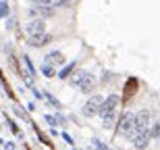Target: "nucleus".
<instances>
[{
	"instance_id": "f257e3e1",
	"label": "nucleus",
	"mask_w": 160,
	"mask_h": 150,
	"mask_svg": "<svg viewBox=\"0 0 160 150\" xmlns=\"http://www.w3.org/2000/svg\"><path fill=\"white\" fill-rule=\"evenodd\" d=\"M150 119H152V113H150L148 108H142V111L135 115V123H133V129H131V132L127 133L125 138L133 140L137 133L142 132V129H148V127H150Z\"/></svg>"
},
{
	"instance_id": "f03ea898",
	"label": "nucleus",
	"mask_w": 160,
	"mask_h": 150,
	"mask_svg": "<svg viewBox=\"0 0 160 150\" xmlns=\"http://www.w3.org/2000/svg\"><path fill=\"white\" fill-rule=\"evenodd\" d=\"M133 123H135V115L133 113H125L119 119V125H117V136H127V133L133 129Z\"/></svg>"
},
{
	"instance_id": "7ed1b4c3",
	"label": "nucleus",
	"mask_w": 160,
	"mask_h": 150,
	"mask_svg": "<svg viewBox=\"0 0 160 150\" xmlns=\"http://www.w3.org/2000/svg\"><path fill=\"white\" fill-rule=\"evenodd\" d=\"M102 102H104V98L102 96H89V100L83 104V111L81 113L85 115V117H94V115H98V111H100V106H102Z\"/></svg>"
},
{
	"instance_id": "20e7f679",
	"label": "nucleus",
	"mask_w": 160,
	"mask_h": 150,
	"mask_svg": "<svg viewBox=\"0 0 160 150\" xmlns=\"http://www.w3.org/2000/svg\"><path fill=\"white\" fill-rule=\"evenodd\" d=\"M25 34H27L29 38L46 34V21H44V19H31L29 23L25 25Z\"/></svg>"
},
{
	"instance_id": "39448f33",
	"label": "nucleus",
	"mask_w": 160,
	"mask_h": 150,
	"mask_svg": "<svg viewBox=\"0 0 160 150\" xmlns=\"http://www.w3.org/2000/svg\"><path fill=\"white\" fill-rule=\"evenodd\" d=\"M27 15L33 19H46V17H52L54 15V8L52 6H42V4H33L27 11Z\"/></svg>"
},
{
	"instance_id": "423d86ee",
	"label": "nucleus",
	"mask_w": 160,
	"mask_h": 150,
	"mask_svg": "<svg viewBox=\"0 0 160 150\" xmlns=\"http://www.w3.org/2000/svg\"><path fill=\"white\" fill-rule=\"evenodd\" d=\"M150 140H152V136H150V127H148V129H142L131 142H133V146H135L137 150H146L148 144H150Z\"/></svg>"
},
{
	"instance_id": "0eeeda50",
	"label": "nucleus",
	"mask_w": 160,
	"mask_h": 150,
	"mask_svg": "<svg viewBox=\"0 0 160 150\" xmlns=\"http://www.w3.org/2000/svg\"><path fill=\"white\" fill-rule=\"evenodd\" d=\"M119 102H121V98L117 96V94H110L106 100L102 102V106H100V111H98V115H104V113H112V111H117Z\"/></svg>"
},
{
	"instance_id": "6e6552de",
	"label": "nucleus",
	"mask_w": 160,
	"mask_h": 150,
	"mask_svg": "<svg viewBox=\"0 0 160 150\" xmlns=\"http://www.w3.org/2000/svg\"><path fill=\"white\" fill-rule=\"evenodd\" d=\"M44 63H48V65H52V67H62L65 65V54L58 52V50H52V52H48L44 56Z\"/></svg>"
},
{
	"instance_id": "1a4fd4ad",
	"label": "nucleus",
	"mask_w": 160,
	"mask_h": 150,
	"mask_svg": "<svg viewBox=\"0 0 160 150\" xmlns=\"http://www.w3.org/2000/svg\"><path fill=\"white\" fill-rule=\"evenodd\" d=\"M52 42V36L50 34H42V36H33L29 38V46H33V48H44V46H48V44Z\"/></svg>"
},
{
	"instance_id": "9d476101",
	"label": "nucleus",
	"mask_w": 160,
	"mask_h": 150,
	"mask_svg": "<svg viewBox=\"0 0 160 150\" xmlns=\"http://www.w3.org/2000/svg\"><path fill=\"white\" fill-rule=\"evenodd\" d=\"M94 88H96V79H94L92 73H88V75L83 77V81L79 84V90H81L83 94H89V92H94Z\"/></svg>"
},
{
	"instance_id": "9b49d317",
	"label": "nucleus",
	"mask_w": 160,
	"mask_h": 150,
	"mask_svg": "<svg viewBox=\"0 0 160 150\" xmlns=\"http://www.w3.org/2000/svg\"><path fill=\"white\" fill-rule=\"evenodd\" d=\"M33 4H42V6H52V8H58V6H65L67 0H29Z\"/></svg>"
},
{
	"instance_id": "f8f14e48",
	"label": "nucleus",
	"mask_w": 160,
	"mask_h": 150,
	"mask_svg": "<svg viewBox=\"0 0 160 150\" xmlns=\"http://www.w3.org/2000/svg\"><path fill=\"white\" fill-rule=\"evenodd\" d=\"M75 67H77L75 63H69V65H65L58 73H56V77H58V79H69V75L75 71Z\"/></svg>"
},
{
	"instance_id": "ddd939ff",
	"label": "nucleus",
	"mask_w": 160,
	"mask_h": 150,
	"mask_svg": "<svg viewBox=\"0 0 160 150\" xmlns=\"http://www.w3.org/2000/svg\"><path fill=\"white\" fill-rule=\"evenodd\" d=\"M88 75V71H83V69H79V71H73V75H69L71 77V85H75V88H79V84L83 81V77Z\"/></svg>"
},
{
	"instance_id": "4468645a",
	"label": "nucleus",
	"mask_w": 160,
	"mask_h": 150,
	"mask_svg": "<svg viewBox=\"0 0 160 150\" xmlns=\"http://www.w3.org/2000/svg\"><path fill=\"white\" fill-rule=\"evenodd\" d=\"M40 71L44 73V77H54V75H56V67L48 65V63H42V65H40Z\"/></svg>"
},
{
	"instance_id": "2eb2a0df",
	"label": "nucleus",
	"mask_w": 160,
	"mask_h": 150,
	"mask_svg": "<svg viewBox=\"0 0 160 150\" xmlns=\"http://www.w3.org/2000/svg\"><path fill=\"white\" fill-rule=\"evenodd\" d=\"M102 117V125L104 127H112L114 125V111L112 113H104V115H100Z\"/></svg>"
},
{
	"instance_id": "dca6fc26",
	"label": "nucleus",
	"mask_w": 160,
	"mask_h": 150,
	"mask_svg": "<svg viewBox=\"0 0 160 150\" xmlns=\"http://www.w3.org/2000/svg\"><path fill=\"white\" fill-rule=\"evenodd\" d=\"M23 63H25V67H27V73H29L31 77H36L38 71H36V67H33V63H31L29 56H23Z\"/></svg>"
},
{
	"instance_id": "f3484780",
	"label": "nucleus",
	"mask_w": 160,
	"mask_h": 150,
	"mask_svg": "<svg viewBox=\"0 0 160 150\" xmlns=\"http://www.w3.org/2000/svg\"><path fill=\"white\" fill-rule=\"evenodd\" d=\"M8 13H11V6H8L6 0H2V2H0V19H6Z\"/></svg>"
},
{
	"instance_id": "a211bd4d",
	"label": "nucleus",
	"mask_w": 160,
	"mask_h": 150,
	"mask_svg": "<svg viewBox=\"0 0 160 150\" xmlns=\"http://www.w3.org/2000/svg\"><path fill=\"white\" fill-rule=\"evenodd\" d=\"M150 136L152 138H160V121H156L154 125L150 127Z\"/></svg>"
},
{
	"instance_id": "6ab92c4d",
	"label": "nucleus",
	"mask_w": 160,
	"mask_h": 150,
	"mask_svg": "<svg viewBox=\"0 0 160 150\" xmlns=\"http://www.w3.org/2000/svg\"><path fill=\"white\" fill-rule=\"evenodd\" d=\"M94 146H96L98 150H110L106 144H104V142H100V140H94Z\"/></svg>"
},
{
	"instance_id": "aec40b11",
	"label": "nucleus",
	"mask_w": 160,
	"mask_h": 150,
	"mask_svg": "<svg viewBox=\"0 0 160 150\" xmlns=\"http://www.w3.org/2000/svg\"><path fill=\"white\" fill-rule=\"evenodd\" d=\"M60 136H62V140H65V142H67V144H75V142H73V138H71V136H69V133H67V132H62V133H60Z\"/></svg>"
},
{
	"instance_id": "412c9836",
	"label": "nucleus",
	"mask_w": 160,
	"mask_h": 150,
	"mask_svg": "<svg viewBox=\"0 0 160 150\" xmlns=\"http://www.w3.org/2000/svg\"><path fill=\"white\" fill-rule=\"evenodd\" d=\"M44 119H46V123H48V125H56V117H52V115H46Z\"/></svg>"
},
{
	"instance_id": "4be33fe9",
	"label": "nucleus",
	"mask_w": 160,
	"mask_h": 150,
	"mask_svg": "<svg viewBox=\"0 0 160 150\" xmlns=\"http://www.w3.org/2000/svg\"><path fill=\"white\" fill-rule=\"evenodd\" d=\"M46 96H48V100H50V104H52V106H56V108L60 106V102L56 100V98H54V96H50V94H46Z\"/></svg>"
},
{
	"instance_id": "5701e85b",
	"label": "nucleus",
	"mask_w": 160,
	"mask_h": 150,
	"mask_svg": "<svg viewBox=\"0 0 160 150\" xmlns=\"http://www.w3.org/2000/svg\"><path fill=\"white\" fill-rule=\"evenodd\" d=\"M56 123H60V125H67V119H65L60 113H56Z\"/></svg>"
},
{
	"instance_id": "b1692460",
	"label": "nucleus",
	"mask_w": 160,
	"mask_h": 150,
	"mask_svg": "<svg viewBox=\"0 0 160 150\" xmlns=\"http://www.w3.org/2000/svg\"><path fill=\"white\" fill-rule=\"evenodd\" d=\"M2 148H4V150H17L12 142H4V144H2Z\"/></svg>"
},
{
	"instance_id": "393cba45",
	"label": "nucleus",
	"mask_w": 160,
	"mask_h": 150,
	"mask_svg": "<svg viewBox=\"0 0 160 150\" xmlns=\"http://www.w3.org/2000/svg\"><path fill=\"white\" fill-rule=\"evenodd\" d=\"M15 115H17V117H23V119H25V111H21V106H15Z\"/></svg>"
},
{
	"instance_id": "a878e982",
	"label": "nucleus",
	"mask_w": 160,
	"mask_h": 150,
	"mask_svg": "<svg viewBox=\"0 0 160 150\" xmlns=\"http://www.w3.org/2000/svg\"><path fill=\"white\" fill-rule=\"evenodd\" d=\"M33 98L42 100V98H44V92H42V90H33Z\"/></svg>"
},
{
	"instance_id": "bb28decb",
	"label": "nucleus",
	"mask_w": 160,
	"mask_h": 150,
	"mask_svg": "<svg viewBox=\"0 0 160 150\" xmlns=\"http://www.w3.org/2000/svg\"><path fill=\"white\" fill-rule=\"evenodd\" d=\"M2 144H4V140H0V146H2Z\"/></svg>"
},
{
	"instance_id": "cd10ccee",
	"label": "nucleus",
	"mask_w": 160,
	"mask_h": 150,
	"mask_svg": "<svg viewBox=\"0 0 160 150\" xmlns=\"http://www.w3.org/2000/svg\"><path fill=\"white\" fill-rule=\"evenodd\" d=\"M73 150H81V148H73Z\"/></svg>"
}]
</instances>
